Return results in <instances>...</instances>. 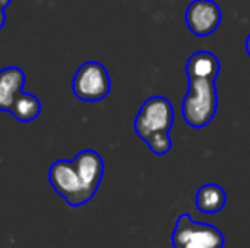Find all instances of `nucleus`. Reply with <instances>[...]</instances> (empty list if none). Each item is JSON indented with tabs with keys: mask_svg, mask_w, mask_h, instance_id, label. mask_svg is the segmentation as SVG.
Masks as SVG:
<instances>
[{
	"mask_svg": "<svg viewBox=\"0 0 250 248\" xmlns=\"http://www.w3.org/2000/svg\"><path fill=\"white\" fill-rule=\"evenodd\" d=\"M218 92L214 80L189 78V90L182 100V117L191 128L201 129L214 119Z\"/></svg>",
	"mask_w": 250,
	"mask_h": 248,
	"instance_id": "obj_1",
	"label": "nucleus"
},
{
	"mask_svg": "<svg viewBox=\"0 0 250 248\" xmlns=\"http://www.w3.org/2000/svg\"><path fill=\"white\" fill-rule=\"evenodd\" d=\"M174 248H223L225 236L216 226L203 225L189 214H181L172 231Z\"/></svg>",
	"mask_w": 250,
	"mask_h": 248,
	"instance_id": "obj_2",
	"label": "nucleus"
},
{
	"mask_svg": "<svg viewBox=\"0 0 250 248\" xmlns=\"http://www.w3.org/2000/svg\"><path fill=\"white\" fill-rule=\"evenodd\" d=\"M48 179H50V184L56 194L65 199L72 208L83 206L92 199V195L87 192L82 179H80V173L73 160L72 162L56 160L48 170Z\"/></svg>",
	"mask_w": 250,
	"mask_h": 248,
	"instance_id": "obj_3",
	"label": "nucleus"
},
{
	"mask_svg": "<svg viewBox=\"0 0 250 248\" xmlns=\"http://www.w3.org/2000/svg\"><path fill=\"white\" fill-rule=\"evenodd\" d=\"M72 90L82 102H101L111 92L109 72L99 61H85L75 72Z\"/></svg>",
	"mask_w": 250,
	"mask_h": 248,
	"instance_id": "obj_4",
	"label": "nucleus"
},
{
	"mask_svg": "<svg viewBox=\"0 0 250 248\" xmlns=\"http://www.w3.org/2000/svg\"><path fill=\"white\" fill-rule=\"evenodd\" d=\"M174 106L162 95H153L143 102L135 119V131L142 139L157 131H170L174 124Z\"/></svg>",
	"mask_w": 250,
	"mask_h": 248,
	"instance_id": "obj_5",
	"label": "nucleus"
},
{
	"mask_svg": "<svg viewBox=\"0 0 250 248\" xmlns=\"http://www.w3.org/2000/svg\"><path fill=\"white\" fill-rule=\"evenodd\" d=\"M221 9L213 0H192L186 9V24L194 36L206 38L218 29Z\"/></svg>",
	"mask_w": 250,
	"mask_h": 248,
	"instance_id": "obj_6",
	"label": "nucleus"
},
{
	"mask_svg": "<svg viewBox=\"0 0 250 248\" xmlns=\"http://www.w3.org/2000/svg\"><path fill=\"white\" fill-rule=\"evenodd\" d=\"M73 163L79 170L80 179H82L87 192L94 197L101 186L102 175H104V160H102V156L96 150H82L73 158Z\"/></svg>",
	"mask_w": 250,
	"mask_h": 248,
	"instance_id": "obj_7",
	"label": "nucleus"
},
{
	"mask_svg": "<svg viewBox=\"0 0 250 248\" xmlns=\"http://www.w3.org/2000/svg\"><path fill=\"white\" fill-rule=\"evenodd\" d=\"M26 73L19 66H7L0 70V111L10 113L17 95L22 92Z\"/></svg>",
	"mask_w": 250,
	"mask_h": 248,
	"instance_id": "obj_8",
	"label": "nucleus"
},
{
	"mask_svg": "<svg viewBox=\"0 0 250 248\" xmlns=\"http://www.w3.org/2000/svg\"><path fill=\"white\" fill-rule=\"evenodd\" d=\"M186 73L188 78L216 80V76L220 75V60L211 51H198L188 60Z\"/></svg>",
	"mask_w": 250,
	"mask_h": 248,
	"instance_id": "obj_9",
	"label": "nucleus"
},
{
	"mask_svg": "<svg viewBox=\"0 0 250 248\" xmlns=\"http://www.w3.org/2000/svg\"><path fill=\"white\" fill-rule=\"evenodd\" d=\"M227 204V192L218 184H204L196 192V208L204 214H216Z\"/></svg>",
	"mask_w": 250,
	"mask_h": 248,
	"instance_id": "obj_10",
	"label": "nucleus"
},
{
	"mask_svg": "<svg viewBox=\"0 0 250 248\" xmlns=\"http://www.w3.org/2000/svg\"><path fill=\"white\" fill-rule=\"evenodd\" d=\"M10 114L21 123H31L41 114V100L29 92H21L14 102Z\"/></svg>",
	"mask_w": 250,
	"mask_h": 248,
	"instance_id": "obj_11",
	"label": "nucleus"
},
{
	"mask_svg": "<svg viewBox=\"0 0 250 248\" xmlns=\"http://www.w3.org/2000/svg\"><path fill=\"white\" fill-rule=\"evenodd\" d=\"M143 141L148 145V148L155 155H167L172 150L170 131H157L153 134H150L148 138H145Z\"/></svg>",
	"mask_w": 250,
	"mask_h": 248,
	"instance_id": "obj_12",
	"label": "nucleus"
},
{
	"mask_svg": "<svg viewBox=\"0 0 250 248\" xmlns=\"http://www.w3.org/2000/svg\"><path fill=\"white\" fill-rule=\"evenodd\" d=\"M5 26V9H0V29Z\"/></svg>",
	"mask_w": 250,
	"mask_h": 248,
	"instance_id": "obj_13",
	"label": "nucleus"
},
{
	"mask_svg": "<svg viewBox=\"0 0 250 248\" xmlns=\"http://www.w3.org/2000/svg\"><path fill=\"white\" fill-rule=\"evenodd\" d=\"M10 2H12V0H0V9H7V7L10 5Z\"/></svg>",
	"mask_w": 250,
	"mask_h": 248,
	"instance_id": "obj_14",
	"label": "nucleus"
},
{
	"mask_svg": "<svg viewBox=\"0 0 250 248\" xmlns=\"http://www.w3.org/2000/svg\"><path fill=\"white\" fill-rule=\"evenodd\" d=\"M245 51H247V55L250 57V34L247 36V39H245Z\"/></svg>",
	"mask_w": 250,
	"mask_h": 248,
	"instance_id": "obj_15",
	"label": "nucleus"
}]
</instances>
